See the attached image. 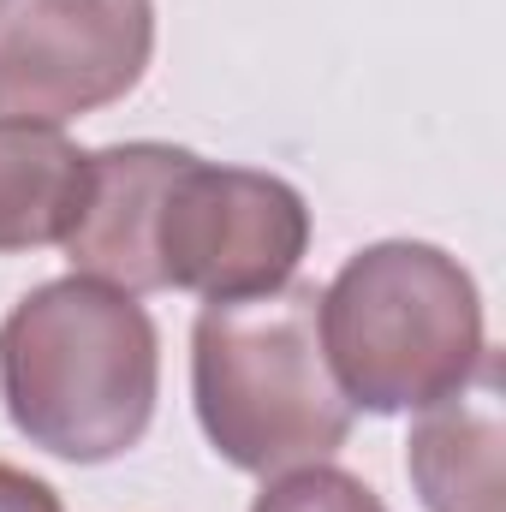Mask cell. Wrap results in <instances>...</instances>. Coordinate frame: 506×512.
<instances>
[{
  "label": "cell",
  "mask_w": 506,
  "mask_h": 512,
  "mask_svg": "<svg viewBox=\"0 0 506 512\" xmlns=\"http://www.w3.org/2000/svg\"><path fill=\"white\" fill-rule=\"evenodd\" d=\"M0 399L42 453L66 465L120 459L149 435L161 399L155 316L84 274L30 286L0 322Z\"/></svg>",
  "instance_id": "6da1fadb"
},
{
  "label": "cell",
  "mask_w": 506,
  "mask_h": 512,
  "mask_svg": "<svg viewBox=\"0 0 506 512\" xmlns=\"http://www.w3.org/2000/svg\"><path fill=\"white\" fill-rule=\"evenodd\" d=\"M322 346L352 411H423L483 370V292L441 245L381 239L322 286Z\"/></svg>",
  "instance_id": "3957f363"
},
{
  "label": "cell",
  "mask_w": 506,
  "mask_h": 512,
  "mask_svg": "<svg viewBox=\"0 0 506 512\" xmlns=\"http://www.w3.org/2000/svg\"><path fill=\"white\" fill-rule=\"evenodd\" d=\"M0 512H66V507H60L54 483H42V477H30V471L0 459Z\"/></svg>",
  "instance_id": "30bf717a"
},
{
  "label": "cell",
  "mask_w": 506,
  "mask_h": 512,
  "mask_svg": "<svg viewBox=\"0 0 506 512\" xmlns=\"http://www.w3.org/2000/svg\"><path fill=\"white\" fill-rule=\"evenodd\" d=\"M90 149L60 126L0 114V256L66 245L84 209Z\"/></svg>",
  "instance_id": "ba28073f"
},
{
  "label": "cell",
  "mask_w": 506,
  "mask_h": 512,
  "mask_svg": "<svg viewBox=\"0 0 506 512\" xmlns=\"http://www.w3.org/2000/svg\"><path fill=\"white\" fill-rule=\"evenodd\" d=\"M155 60V0H0V114L66 126L131 96Z\"/></svg>",
  "instance_id": "5b68a950"
},
{
  "label": "cell",
  "mask_w": 506,
  "mask_h": 512,
  "mask_svg": "<svg viewBox=\"0 0 506 512\" xmlns=\"http://www.w3.org/2000/svg\"><path fill=\"white\" fill-rule=\"evenodd\" d=\"M251 512H387L376 489L340 465H292V471H274L262 483V495L251 501Z\"/></svg>",
  "instance_id": "9c48e42d"
},
{
  "label": "cell",
  "mask_w": 506,
  "mask_h": 512,
  "mask_svg": "<svg viewBox=\"0 0 506 512\" xmlns=\"http://www.w3.org/2000/svg\"><path fill=\"white\" fill-rule=\"evenodd\" d=\"M506 411L495 352L459 393L417 411L405 441V471L423 512H506Z\"/></svg>",
  "instance_id": "52a82bcc"
},
{
  "label": "cell",
  "mask_w": 506,
  "mask_h": 512,
  "mask_svg": "<svg viewBox=\"0 0 506 512\" xmlns=\"http://www.w3.org/2000/svg\"><path fill=\"white\" fill-rule=\"evenodd\" d=\"M310 251V203L280 173L221 167L197 149L173 173L155 209L161 292H197L203 304L256 298L298 274Z\"/></svg>",
  "instance_id": "277c9868"
},
{
  "label": "cell",
  "mask_w": 506,
  "mask_h": 512,
  "mask_svg": "<svg viewBox=\"0 0 506 512\" xmlns=\"http://www.w3.org/2000/svg\"><path fill=\"white\" fill-rule=\"evenodd\" d=\"M191 405L233 471L274 477L334 459L358 411L322 346V292L292 274L274 292L203 304L191 328Z\"/></svg>",
  "instance_id": "7a4b0ae2"
},
{
  "label": "cell",
  "mask_w": 506,
  "mask_h": 512,
  "mask_svg": "<svg viewBox=\"0 0 506 512\" xmlns=\"http://www.w3.org/2000/svg\"><path fill=\"white\" fill-rule=\"evenodd\" d=\"M185 155L191 149L155 143V137L90 149L84 209H78V227L66 239L72 274L120 286L131 298L161 292V274H155V209H161L173 173L185 167Z\"/></svg>",
  "instance_id": "8992f818"
}]
</instances>
